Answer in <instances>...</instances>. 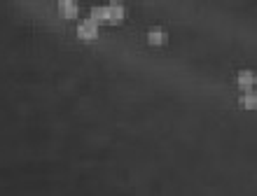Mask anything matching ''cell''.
Returning a JSON list of instances; mask_svg holds the SVG:
<instances>
[{
    "mask_svg": "<svg viewBox=\"0 0 257 196\" xmlns=\"http://www.w3.org/2000/svg\"><path fill=\"white\" fill-rule=\"evenodd\" d=\"M77 35L82 40H94V38H98V24L94 19H82L77 24Z\"/></svg>",
    "mask_w": 257,
    "mask_h": 196,
    "instance_id": "6da1fadb",
    "label": "cell"
},
{
    "mask_svg": "<svg viewBox=\"0 0 257 196\" xmlns=\"http://www.w3.org/2000/svg\"><path fill=\"white\" fill-rule=\"evenodd\" d=\"M105 7V21H122L124 19V5L117 0H110Z\"/></svg>",
    "mask_w": 257,
    "mask_h": 196,
    "instance_id": "7a4b0ae2",
    "label": "cell"
},
{
    "mask_svg": "<svg viewBox=\"0 0 257 196\" xmlns=\"http://www.w3.org/2000/svg\"><path fill=\"white\" fill-rule=\"evenodd\" d=\"M236 80H238V87L245 89V91H250V89L257 84V73H255V70H248V68H245V70H238Z\"/></svg>",
    "mask_w": 257,
    "mask_h": 196,
    "instance_id": "3957f363",
    "label": "cell"
},
{
    "mask_svg": "<svg viewBox=\"0 0 257 196\" xmlns=\"http://www.w3.org/2000/svg\"><path fill=\"white\" fill-rule=\"evenodd\" d=\"M77 10H80L77 0H59V12H61L63 17H68V19L77 17Z\"/></svg>",
    "mask_w": 257,
    "mask_h": 196,
    "instance_id": "277c9868",
    "label": "cell"
},
{
    "mask_svg": "<svg viewBox=\"0 0 257 196\" xmlns=\"http://www.w3.org/2000/svg\"><path fill=\"white\" fill-rule=\"evenodd\" d=\"M166 38H169V33H166V28H162V26H152L148 31V40L152 42V45H164Z\"/></svg>",
    "mask_w": 257,
    "mask_h": 196,
    "instance_id": "5b68a950",
    "label": "cell"
},
{
    "mask_svg": "<svg viewBox=\"0 0 257 196\" xmlns=\"http://www.w3.org/2000/svg\"><path fill=\"white\" fill-rule=\"evenodd\" d=\"M241 105L248 110H255L257 108V91L255 89H250V91H245L243 96H241Z\"/></svg>",
    "mask_w": 257,
    "mask_h": 196,
    "instance_id": "8992f818",
    "label": "cell"
},
{
    "mask_svg": "<svg viewBox=\"0 0 257 196\" xmlns=\"http://www.w3.org/2000/svg\"><path fill=\"white\" fill-rule=\"evenodd\" d=\"M89 19H94L96 24L105 21V7H103V5H94V7H91V12H89Z\"/></svg>",
    "mask_w": 257,
    "mask_h": 196,
    "instance_id": "52a82bcc",
    "label": "cell"
}]
</instances>
